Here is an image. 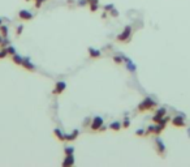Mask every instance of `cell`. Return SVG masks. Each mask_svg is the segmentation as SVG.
<instances>
[{
	"label": "cell",
	"mask_w": 190,
	"mask_h": 167,
	"mask_svg": "<svg viewBox=\"0 0 190 167\" xmlns=\"http://www.w3.org/2000/svg\"><path fill=\"white\" fill-rule=\"evenodd\" d=\"M156 106V103L155 101H153L151 98H145V99L138 104V111H141V112H145V111H150V110H153L154 107Z\"/></svg>",
	"instance_id": "6da1fadb"
},
{
	"label": "cell",
	"mask_w": 190,
	"mask_h": 167,
	"mask_svg": "<svg viewBox=\"0 0 190 167\" xmlns=\"http://www.w3.org/2000/svg\"><path fill=\"white\" fill-rule=\"evenodd\" d=\"M102 125H103V119L100 116H95L93 119V121H91L90 127H91V131H99Z\"/></svg>",
	"instance_id": "277c9868"
},
{
	"label": "cell",
	"mask_w": 190,
	"mask_h": 167,
	"mask_svg": "<svg viewBox=\"0 0 190 167\" xmlns=\"http://www.w3.org/2000/svg\"><path fill=\"white\" fill-rule=\"evenodd\" d=\"M71 165H74L73 154H67V158H65L64 162H63V166H71Z\"/></svg>",
	"instance_id": "9c48e42d"
},
{
	"label": "cell",
	"mask_w": 190,
	"mask_h": 167,
	"mask_svg": "<svg viewBox=\"0 0 190 167\" xmlns=\"http://www.w3.org/2000/svg\"><path fill=\"white\" fill-rule=\"evenodd\" d=\"M172 125L176 128H182L185 127V116L184 115H176L173 119H172Z\"/></svg>",
	"instance_id": "7a4b0ae2"
},
{
	"label": "cell",
	"mask_w": 190,
	"mask_h": 167,
	"mask_svg": "<svg viewBox=\"0 0 190 167\" xmlns=\"http://www.w3.org/2000/svg\"><path fill=\"white\" fill-rule=\"evenodd\" d=\"M65 88H67V85H65L64 81L56 82V88L54 89V94H61V93L65 90Z\"/></svg>",
	"instance_id": "52a82bcc"
},
{
	"label": "cell",
	"mask_w": 190,
	"mask_h": 167,
	"mask_svg": "<svg viewBox=\"0 0 190 167\" xmlns=\"http://www.w3.org/2000/svg\"><path fill=\"white\" fill-rule=\"evenodd\" d=\"M8 55V51H7V48H3L2 51H0V59H4L5 56Z\"/></svg>",
	"instance_id": "e0dca14e"
},
{
	"label": "cell",
	"mask_w": 190,
	"mask_h": 167,
	"mask_svg": "<svg viewBox=\"0 0 190 167\" xmlns=\"http://www.w3.org/2000/svg\"><path fill=\"white\" fill-rule=\"evenodd\" d=\"M7 51H8V55H15V54H16L15 47H12V46H9V47L7 48Z\"/></svg>",
	"instance_id": "ac0fdd59"
},
{
	"label": "cell",
	"mask_w": 190,
	"mask_h": 167,
	"mask_svg": "<svg viewBox=\"0 0 190 167\" xmlns=\"http://www.w3.org/2000/svg\"><path fill=\"white\" fill-rule=\"evenodd\" d=\"M0 32H2L3 37H7V34H8V28L7 26H0Z\"/></svg>",
	"instance_id": "2e32d148"
},
{
	"label": "cell",
	"mask_w": 190,
	"mask_h": 167,
	"mask_svg": "<svg viewBox=\"0 0 190 167\" xmlns=\"http://www.w3.org/2000/svg\"><path fill=\"white\" fill-rule=\"evenodd\" d=\"M120 127H121V125H120V123H117V121L112 123V124L110 125V128H111V129H113V131H119Z\"/></svg>",
	"instance_id": "9a60e30c"
},
{
	"label": "cell",
	"mask_w": 190,
	"mask_h": 167,
	"mask_svg": "<svg viewBox=\"0 0 190 167\" xmlns=\"http://www.w3.org/2000/svg\"><path fill=\"white\" fill-rule=\"evenodd\" d=\"M22 61H24V59L20 56V55H13V63H16L17 65H22Z\"/></svg>",
	"instance_id": "7c38bea8"
},
{
	"label": "cell",
	"mask_w": 190,
	"mask_h": 167,
	"mask_svg": "<svg viewBox=\"0 0 190 167\" xmlns=\"http://www.w3.org/2000/svg\"><path fill=\"white\" fill-rule=\"evenodd\" d=\"M77 134H78V131H77V129H76V131H74L73 133H71V134L65 136V140H68V141H72V140H74V138H77Z\"/></svg>",
	"instance_id": "4fadbf2b"
},
{
	"label": "cell",
	"mask_w": 190,
	"mask_h": 167,
	"mask_svg": "<svg viewBox=\"0 0 190 167\" xmlns=\"http://www.w3.org/2000/svg\"><path fill=\"white\" fill-rule=\"evenodd\" d=\"M111 15H112V16H117L119 13H117V12H116L115 9H112V12H111Z\"/></svg>",
	"instance_id": "cb8c5ba5"
},
{
	"label": "cell",
	"mask_w": 190,
	"mask_h": 167,
	"mask_svg": "<svg viewBox=\"0 0 190 167\" xmlns=\"http://www.w3.org/2000/svg\"><path fill=\"white\" fill-rule=\"evenodd\" d=\"M64 152H65V154H73V153H74V147H73V146L67 147V149H65Z\"/></svg>",
	"instance_id": "d6986e66"
},
{
	"label": "cell",
	"mask_w": 190,
	"mask_h": 167,
	"mask_svg": "<svg viewBox=\"0 0 190 167\" xmlns=\"http://www.w3.org/2000/svg\"><path fill=\"white\" fill-rule=\"evenodd\" d=\"M55 134L58 136V138H59L60 141H64V140H65V134H63V133L59 131V129H55Z\"/></svg>",
	"instance_id": "5bb4252c"
},
{
	"label": "cell",
	"mask_w": 190,
	"mask_h": 167,
	"mask_svg": "<svg viewBox=\"0 0 190 167\" xmlns=\"http://www.w3.org/2000/svg\"><path fill=\"white\" fill-rule=\"evenodd\" d=\"M89 52H90V56L91 58H99L100 56V51H98V50H94V48H89Z\"/></svg>",
	"instance_id": "8fae6325"
},
{
	"label": "cell",
	"mask_w": 190,
	"mask_h": 167,
	"mask_svg": "<svg viewBox=\"0 0 190 167\" xmlns=\"http://www.w3.org/2000/svg\"><path fill=\"white\" fill-rule=\"evenodd\" d=\"M18 16H20V18H21V20H24V21H28V20H31V18H33V15H31L29 11H25V9L20 11Z\"/></svg>",
	"instance_id": "ba28073f"
},
{
	"label": "cell",
	"mask_w": 190,
	"mask_h": 167,
	"mask_svg": "<svg viewBox=\"0 0 190 167\" xmlns=\"http://www.w3.org/2000/svg\"><path fill=\"white\" fill-rule=\"evenodd\" d=\"M130 34H132V28L130 26H125V29L123 30V33L117 37V41L119 42H125L130 38Z\"/></svg>",
	"instance_id": "3957f363"
},
{
	"label": "cell",
	"mask_w": 190,
	"mask_h": 167,
	"mask_svg": "<svg viewBox=\"0 0 190 167\" xmlns=\"http://www.w3.org/2000/svg\"><path fill=\"white\" fill-rule=\"evenodd\" d=\"M2 42H3V39H2V35H0V46H2Z\"/></svg>",
	"instance_id": "d4e9b609"
},
{
	"label": "cell",
	"mask_w": 190,
	"mask_h": 167,
	"mask_svg": "<svg viewBox=\"0 0 190 167\" xmlns=\"http://www.w3.org/2000/svg\"><path fill=\"white\" fill-rule=\"evenodd\" d=\"M0 26H2V18H0Z\"/></svg>",
	"instance_id": "484cf974"
},
{
	"label": "cell",
	"mask_w": 190,
	"mask_h": 167,
	"mask_svg": "<svg viewBox=\"0 0 190 167\" xmlns=\"http://www.w3.org/2000/svg\"><path fill=\"white\" fill-rule=\"evenodd\" d=\"M22 67H25L26 69H29V71H34L35 69V67L30 63V60L29 59H24V61H22Z\"/></svg>",
	"instance_id": "30bf717a"
},
{
	"label": "cell",
	"mask_w": 190,
	"mask_h": 167,
	"mask_svg": "<svg viewBox=\"0 0 190 167\" xmlns=\"http://www.w3.org/2000/svg\"><path fill=\"white\" fill-rule=\"evenodd\" d=\"M26 2H30V0H26Z\"/></svg>",
	"instance_id": "4316f807"
},
{
	"label": "cell",
	"mask_w": 190,
	"mask_h": 167,
	"mask_svg": "<svg viewBox=\"0 0 190 167\" xmlns=\"http://www.w3.org/2000/svg\"><path fill=\"white\" fill-rule=\"evenodd\" d=\"M156 153L162 157L166 156V145H164V142L159 137L156 138Z\"/></svg>",
	"instance_id": "8992f818"
},
{
	"label": "cell",
	"mask_w": 190,
	"mask_h": 167,
	"mask_svg": "<svg viewBox=\"0 0 190 167\" xmlns=\"http://www.w3.org/2000/svg\"><path fill=\"white\" fill-rule=\"evenodd\" d=\"M166 115H167V110L164 108V107H162V108L158 110V111H156V114L153 116V121L158 124V123H159V121H160Z\"/></svg>",
	"instance_id": "5b68a950"
},
{
	"label": "cell",
	"mask_w": 190,
	"mask_h": 167,
	"mask_svg": "<svg viewBox=\"0 0 190 167\" xmlns=\"http://www.w3.org/2000/svg\"><path fill=\"white\" fill-rule=\"evenodd\" d=\"M138 136H142V134H145V131H143V129H138V131L136 132Z\"/></svg>",
	"instance_id": "44dd1931"
},
{
	"label": "cell",
	"mask_w": 190,
	"mask_h": 167,
	"mask_svg": "<svg viewBox=\"0 0 190 167\" xmlns=\"http://www.w3.org/2000/svg\"><path fill=\"white\" fill-rule=\"evenodd\" d=\"M123 127H124V128H128V127H129V119L124 120V123H123Z\"/></svg>",
	"instance_id": "ffe728a7"
},
{
	"label": "cell",
	"mask_w": 190,
	"mask_h": 167,
	"mask_svg": "<svg viewBox=\"0 0 190 167\" xmlns=\"http://www.w3.org/2000/svg\"><path fill=\"white\" fill-rule=\"evenodd\" d=\"M113 60H115L117 64H120V63H121V58H113Z\"/></svg>",
	"instance_id": "603a6c76"
},
{
	"label": "cell",
	"mask_w": 190,
	"mask_h": 167,
	"mask_svg": "<svg viewBox=\"0 0 190 167\" xmlns=\"http://www.w3.org/2000/svg\"><path fill=\"white\" fill-rule=\"evenodd\" d=\"M21 32H22V26H18V28H17V35H20Z\"/></svg>",
	"instance_id": "7402d4cb"
}]
</instances>
